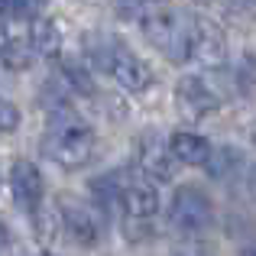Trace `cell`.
I'll return each mask as SVG.
<instances>
[{
  "mask_svg": "<svg viewBox=\"0 0 256 256\" xmlns=\"http://www.w3.org/2000/svg\"><path fill=\"white\" fill-rule=\"evenodd\" d=\"M94 130L75 117L65 104H56L49 114V133H46V150L62 169H82L94 156Z\"/></svg>",
  "mask_w": 256,
  "mask_h": 256,
  "instance_id": "1",
  "label": "cell"
},
{
  "mask_svg": "<svg viewBox=\"0 0 256 256\" xmlns=\"http://www.w3.org/2000/svg\"><path fill=\"white\" fill-rule=\"evenodd\" d=\"M143 36L162 52L169 62H185L192 58V36L194 26L182 23L178 13L169 10H152L143 16Z\"/></svg>",
  "mask_w": 256,
  "mask_h": 256,
  "instance_id": "2",
  "label": "cell"
},
{
  "mask_svg": "<svg viewBox=\"0 0 256 256\" xmlns=\"http://www.w3.org/2000/svg\"><path fill=\"white\" fill-rule=\"evenodd\" d=\"M169 218H172V224L178 227L182 234H198V230H204V227L211 224V218H214L211 198H208L201 188H194V185L178 188V192H175V198H172Z\"/></svg>",
  "mask_w": 256,
  "mask_h": 256,
  "instance_id": "3",
  "label": "cell"
},
{
  "mask_svg": "<svg viewBox=\"0 0 256 256\" xmlns=\"http://www.w3.org/2000/svg\"><path fill=\"white\" fill-rule=\"evenodd\" d=\"M58 214H62V230L68 234L75 244L94 246L100 240V218H98V211H94L91 204L62 198L58 201Z\"/></svg>",
  "mask_w": 256,
  "mask_h": 256,
  "instance_id": "4",
  "label": "cell"
},
{
  "mask_svg": "<svg viewBox=\"0 0 256 256\" xmlns=\"http://www.w3.org/2000/svg\"><path fill=\"white\" fill-rule=\"evenodd\" d=\"M10 192H13V201H16L23 211L36 214L42 208V194H46V182H42V172L30 162V159H16L10 166Z\"/></svg>",
  "mask_w": 256,
  "mask_h": 256,
  "instance_id": "5",
  "label": "cell"
},
{
  "mask_svg": "<svg viewBox=\"0 0 256 256\" xmlns=\"http://www.w3.org/2000/svg\"><path fill=\"white\" fill-rule=\"evenodd\" d=\"M175 100H178V110L185 114V117H192V120L208 117V114L218 110V104H220L218 91H214L204 78H198V75L182 78L178 88H175Z\"/></svg>",
  "mask_w": 256,
  "mask_h": 256,
  "instance_id": "6",
  "label": "cell"
},
{
  "mask_svg": "<svg viewBox=\"0 0 256 256\" xmlns=\"http://www.w3.org/2000/svg\"><path fill=\"white\" fill-rule=\"evenodd\" d=\"M107 75H110L114 82L124 88V91H130V94H140V91H146V88L152 84V68H150V65H146L140 56L126 52L124 46H117V52L110 56Z\"/></svg>",
  "mask_w": 256,
  "mask_h": 256,
  "instance_id": "7",
  "label": "cell"
},
{
  "mask_svg": "<svg viewBox=\"0 0 256 256\" xmlns=\"http://www.w3.org/2000/svg\"><path fill=\"white\" fill-rule=\"evenodd\" d=\"M136 162H140V169L146 172V178H152V182H172L175 166H178L175 156H172V150H169V143H162L156 133H146V136L140 140Z\"/></svg>",
  "mask_w": 256,
  "mask_h": 256,
  "instance_id": "8",
  "label": "cell"
},
{
  "mask_svg": "<svg viewBox=\"0 0 256 256\" xmlns=\"http://www.w3.org/2000/svg\"><path fill=\"white\" fill-rule=\"evenodd\" d=\"M120 208H124L126 220L130 224H150L159 211V192L152 182H130L124 185L120 194Z\"/></svg>",
  "mask_w": 256,
  "mask_h": 256,
  "instance_id": "9",
  "label": "cell"
},
{
  "mask_svg": "<svg viewBox=\"0 0 256 256\" xmlns=\"http://www.w3.org/2000/svg\"><path fill=\"white\" fill-rule=\"evenodd\" d=\"M169 150L175 156V162L182 166H208L211 162V143L198 133H188V130H178L169 136Z\"/></svg>",
  "mask_w": 256,
  "mask_h": 256,
  "instance_id": "10",
  "label": "cell"
},
{
  "mask_svg": "<svg viewBox=\"0 0 256 256\" xmlns=\"http://www.w3.org/2000/svg\"><path fill=\"white\" fill-rule=\"evenodd\" d=\"M192 58H198L201 65H224L227 49H224V39L220 32H214L211 26H194V36H192Z\"/></svg>",
  "mask_w": 256,
  "mask_h": 256,
  "instance_id": "11",
  "label": "cell"
},
{
  "mask_svg": "<svg viewBox=\"0 0 256 256\" xmlns=\"http://www.w3.org/2000/svg\"><path fill=\"white\" fill-rule=\"evenodd\" d=\"M30 46L39 52V56H58V52H62V30H58L56 20H49V16L32 20Z\"/></svg>",
  "mask_w": 256,
  "mask_h": 256,
  "instance_id": "12",
  "label": "cell"
},
{
  "mask_svg": "<svg viewBox=\"0 0 256 256\" xmlns=\"http://www.w3.org/2000/svg\"><path fill=\"white\" fill-rule=\"evenodd\" d=\"M91 194H94V201H98V208H110V204H120L124 185H120L117 175H100V178L91 182Z\"/></svg>",
  "mask_w": 256,
  "mask_h": 256,
  "instance_id": "13",
  "label": "cell"
},
{
  "mask_svg": "<svg viewBox=\"0 0 256 256\" xmlns=\"http://www.w3.org/2000/svg\"><path fill=\"white\" fill-rule=\"evenodd\" d=\"M32 224H36L39 240L52 244V240H56V234L62 230V214H58V211H46V208H39V211L32 214Z\"/></svg>",
  "mask_w": 256,
  "mask_h": 256,
  "instance_id": "14",
  "label": "cell"
},
{
  "mask_svg": "<svg viewBox=\"0 0 256 256\" xmlns=\"http://www.w3.org/2000/svg\"><path fill=\"white\" fill-rule=\"evenodd\" d=\"M62 75H65V82H68L72 88H75L78 94H94V82H91V75L82 68V65H75V62H65L62 65Z\"/></svg>",
  "mask_w": 256,
  "mask_h": 256,
  "instance_id": "15",
  "label": "cell"
},
{
  "mask_svg": "<svg viewBox=\"0 0 256 256\" xmlns=\"http://www.w3.org/2000/svg\"><path fill=\"white\" fill-rule=\"evenodd\" d=\"M0 62L6 65V68H13V72H23V68H30L32 65V52L30 49H23V46H6L4 49V56H0Z\"/></svg>",
  "mask_w": 256,
  "mask_h": 256,
  "instance_id": "16",
  "label": "cell"
},
{
  "mask_svg": "<svg viewBox=\"0 0 256 256\" xmlns=\"http://www.w3.org/2000/svg\"><path fill=\"white\" fill-rule=\"evenodd\" d=\"M234 166H237V152H234V150H218V152H211L208 172H211L214 178H224V172L234 169Z\"/></svg>",
  "mask_w": 256,
  "mask_h": 256,
  "instance_id": "17",
  "label": "cell"
},
{
  "mask_svg": "<svg viewBox=\"0 0 256 256\" xmlns=\"http://www.w3.org/2000/svg\"><path fill=\"white\" fill-rule=\"evenodd\" d=\"M6 4H10L13 16H20V20H39L46 0H6Z\"/></svg>",
  "mask_w": 256,
  "mask_h": 256,
  "instance_id": "18",
  "label": "cell"
},
{
  "mask_svg": "<svg viewBox=\"0 0 256 256\" xmlns=\"http://www.w3.org/2000/svg\"><path fill=\"white\" fill-rule=\"evenodd\" d=\"M20 126V110L6 98H0V133H13Z\"/></svg>",
  "mask_w": 256,
  "mask_h": 256,
  "instance_id": "19",
  "label": "cell"
},
{
  "mask_svg": "<svg viewBox=\"0 0 256 256\" xmlns=\"http://www.w3.org/2000/svg\"><path fill=\"white\" fill-rule=\"evenodd\" d=\"M6 46H10V39H6V30H4V23H0V56H4Z\"/></svg>",
  "mask_w": 256,
  "mask_h": 256,
  "instance_id": "20",
  "label": "cell"
},
{
  "mask_svg": "<svg viewBox=\"0 0 256 256\" xmlns=\"http://www.w3.org/2000/svg\"><path fill=\"white\" fill-rule=\"evenodd\" d=\"M250 194H253V198H256V169L250 172Z\"/></svg>",
  "mask_w": 256,
  "mask_h": 256,
  "instance_id": "21",
  "label": "cell"
},
{
  "mask_svg": "<svg viewBox=\"0 0 256 256\" xmlns=\"http://www.w3.org/2000/svg\"><path fill=\"white\" fill-rule=\"evenodd\" d=\"M6 10H10V4H6V0H0V16H4Z\"/></svg>",
  "mask_w": 256,
  "mask_h": 256,
  "instance_id": "22",
  "label": "cell"
},
{
  "mask_svg": "<svg viewBox=\"0 0 256 256\" xmlns=\"http://www.w3.org/2000/svg\"><path fill=\"white\" fill-rule=\"evenodd\" d=\"M244 256H256V250H246V253H244Z\"/></svg>",
  "mask_w": 256,
  "mask_h": 256,
  "instance_id": "23",
  "label": "cell"
},
{
  "mask_svg": "<svg viewBox=\"0 0 256 256\" xmlns=\"http://www.w3.org/2000/svg\"><path fill=\"white\" fill-rule=\"evenodd\" d=\"M253 136H256V126H253Z\"/></svg>",
  "mask_w": 256,
  "mask_h": 256,
  "instance_id": "24",
  "label": "cell"
}]
</instances>
